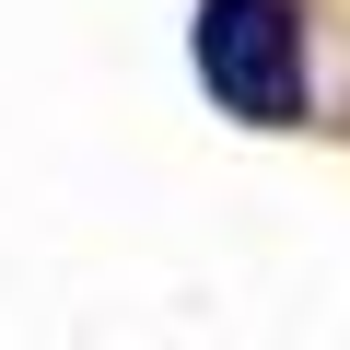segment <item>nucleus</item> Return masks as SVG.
Listing matches in <instances>:
<instances>
[{
    "label": "nucleus",
    "instance_id": "obj_1",
    "mask_svg": "<svg viewBox=\"0 0 350 350\" xmlns=\"http://www.w3.org/2000/svg\"><path fill=\"white\" fill-rule=\"evenodd\" d=\"M187 59H199L222 117H245V129H292L304 117V12L292 0H199Z\"/></svg>",
    "mask_w": 350,
    "mask_h": 350
}]
</instances>
